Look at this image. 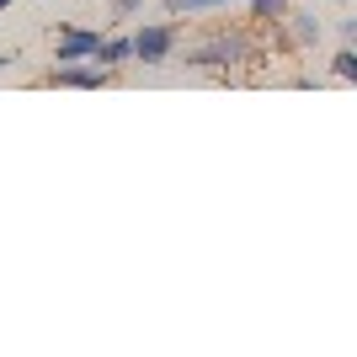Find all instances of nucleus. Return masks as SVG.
<instances>
[{"label": "nucleus", "instance_id": "4", "mask_svg": "<svg viewBox=\"0 0 357 357\" xmlns=\"http://www.w3.org/2000/svg\"><path fill=\"white\" fill-rule=\"evenodd\" d=\"M107 75L112 70L96 59V64H59L48 80H54V86H75V91H96V86H107Z\"/></svg>", "mask_w": 357, "mask_h": 357}, {"label": "nucleus", "instance_id": "2", "mask_svg": "<svg viewBox=\"0 0 357 357\" xmlns=\"http://www.w3.org/2000/svg\"><path fill=\"white\" fill-rule=\"evenodd\" d=\"M176 43H181V27H176V22L139 27V32H134V59H139V64H165L171 54H176Z\"/></svg>", "mask_w": 357, "mask_h": 357}, {"label": "nucleus", "instance_id": "9", "mask_svg": "<svg viewBox=\"0 0 357 357\" xmlns=\"http://www.w3.org/2000/svg\"><path fill=\"white\" fill-rule=\"evenodd\" d=\"M336 80H357V48H342V54H336Z\"/></svg>", "mask_w": 357, "mask_h": 357}, {"label": "nucleus", "instance_id": "8", "mask_svg": "<svg viewBox=\"0 0 357 357\" xmlns=\"http://www.w3.org/2000/svg\"><path fill=\"white\" fill-rule=\"evenodd\" d=\"M251 11L261 22H288V0H251Z\"/></svg>", "mask_w": 357, "mask_h": 357}, {"label": "nucleus", "instance_id": "5", "mask_svg": "<svg viewBox=\"0 0 357 357\" xmlns=\"http://www.w3.org/2000/svg\"><path fill=\"white\" fill-rule=\"evenodd\" d=\"M96 59L107 64V70H118V64L134 59V38H102V48H96Z\"/></svg>", "mask_w": 357, "mask_h": 357}, {"label": "nucleus", "instance_id": "7", "mask_svg": "<svg viewBox=\"0 0 357 357\" xmlns=\"http://www.w3.org/2000/svg\"><path fill=\"white\" fill-rule=\"evenodd\" d=\"M171 16H181V11H219V6H235V0H160Z\"/></svg>", "mask_w": 357, "mask_h": 357}, {"label": "nucleus", "instance_id": "6", "mask_svg": "<svg viewBox=\"0 0 357 357\" xmlns=\"http://www.w3.org/2000/svg\"><path fill=\"white\" fill-rule=\"evenodd\" d=\"M288 27H294V43H298V48L320 43V22H314L310 11H288Z\"/></svg>", "mask_w": 357, "mask_h": 357}, {"label": "nucleus", "instance_id": "10", "mask_svg": "<svg viewBox=\"0 0 357 357\" xmlns=\"http://www.w3.org/2000/svg\"><path fill=\"white\" fill-rule=\"evenodd\" d=\"M139 6H144V0H112V11H118V16H134Z\"/></svg>", "mask_w": 357, "mask_h": 357}, {"label": "nucleus", "instance_id": "3", "mask_svg": "<svg viewBox=\"0 0 357 357\" xmlns=\"http://www.w3.org/2000/svg\"><path fill=\"white\" fill-rule=\"evenodd\" d=\"M96 48H102V32L64 27L59 43H54V59H59V64H80V59H96Z\"/></svg>", "mask_w": 357, "mask_h": 357}, {"label": "nucleus", "instance_id": "12", "mask_svg": "<svg viewBox=\"0 0 357 357\" xmlns=\"http://www.w3.org/2000/svg\"><path fill=\"white\" fill-rule=\"evenodd\" d=\"M11 64H16V54H0V75H6V70H11Z\"/></svg>", "mask_w": 357, "mask_h": 357}, {"label": "nucleus", "instance_id": "11", "mask_svg": "<svg viewBox=\"0 0 357 357\" xmlns=\"http://www.w3.org/2000/svg\"><path fill=\"white\" fill-rule=\"evenodd\" d=\"M342 38H347V43H357V16H347V22H342Z\"/></svg>", "mask_w": 357, "mask_h": 357}, {"label": "nucleus", "instance_id": "13", "mask_svg": "<svg viewBox=\"0 0 357 357\" xmlns=\"http://www.w3.org/2000/svg\"><path fill=\"white\" fill-rule=\"evenodd\" d=\"M6 6H16V0H0V11H6Z\"/></svg>", "mask_w": 357, "mask_h": 357}, {"label": "nucleus", "instance_id": "1", "mask_svg": "<svg viewBox=\"0 0 357 357\" xmlns=\"http://www.w3.org/2000/svg\"><path fill=\"white\" fill-rule=\"evenodd\" d=\"M245 54H251V43H245L240 32H224L219 27V32H208L203 43L187 48V64H192V70H229V64H240Z\"/></svg>", "mask_w": 357, "mask_h": 357}]
</instances>
